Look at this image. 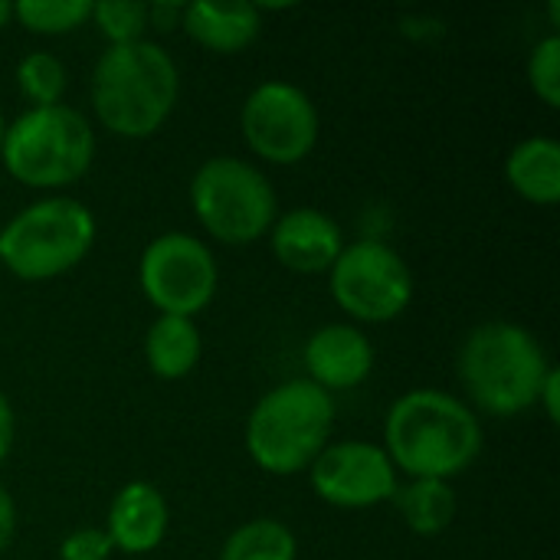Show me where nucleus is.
<instances>
[{
	"mask_svg": "<svg viewBox=\"0 0 560 560\" xmlns=\"http://www.w3.org/2000/svg\"><path fill=\"white\" fill-rule=\"evenodd\" d=\"M482 443L476 410L436 387L404 394L384 420V453L407 479L450 482L479 459Z\"/></svg>",
	"mask_w": 560,
	"mask_h": 560,
	"instance_id": "f257e3e1",
	"label": "nucleus"
},
{
	"mask_svg": "<svg viewBox=\"0 0 560 560\" xmlns=\"http://www.w3.org/2000/svg\"><path fill=\"white\" fill-rule=\"evenodd\" d=\"M177 95V62L151 39L108 46L92 69L95 118L118 138H151L171 118Z\"/></svg>",
	"mask_w": 560,
	"mask_h": 560,
	"instance_id": "f03ea898",
	"label": "nucleus"
},
{
	"mask_svg": "<svg viewBox=\"0 0 560 560\" xmlns=\"http://www.w3.org/2000/svg\"><path fill=\"white\" fill-rule=\"evenodd\" d=\"M548 371L541 341L515 322H486L459 348V381L489 417H518L535 407Z\"/></svg>",
	"mask_w": 560,
	"mask_h": 560,
	"instance_id": "7ed1b4c3",
	"label": "nucleus"
},
{
	"mask_svg": "<svg viewBox=\"0 0 560 560\" xmlns=\"http://www.w3.org/2000/svg\"><path fill=\"white\" fill-rule=\"evenodd\" d=\"M335 397L305 377L285 381L259 397L246 420V453L272 476H295L328 446Z\"/></svg>",
	"mask_w": 560,
	"mask_h": 560,
	"instance_id": "20e7f679",
	"label": "nucleus"
},
{
	"mask_svg": "<svg viewBox=\"0 0 560 560\" xmlns=\"http://www.w3.org/2000/svg\"><path fill=\"white\" fill-rule=\"evenodd\" d=\"M95 158L89 118L69 105L30 108L3 131L0 161L13 180L33 190L69 187L85 177Z\"/></svg>",
	"mask_w": 560,
	"mask_h": 560,
	"instance_id": "39448f33",
	"label": "nucleus"
},
{
	"mask_svg": "<svg viewBox=\"0 0 560 560\" xmlns=\"http://www.w3.org/2000/svg\"><path fill=\"white\" fill-rule=\"evenodd\" d=\"M95 243V217L72 197H43L0 230V262L26 282L75 269Z\"/></svg>",
	"mask_w": 560,
	"mask_h": 560,
	"instance_id": "423d86ee",
	"label": "nucleus"
},
{
	"mask_svg": "<svg viewBox=\"0 0 560 560\" xmlns=\"http://www.w3.org/2000/svg\"><path fill=\"white\" fill-rule=\"evenodd\" d=\"M190 207L200 226L226 246L262 240L279 217L269 177L256 164L230 154L210 158L197 167L190 180Z\"/></svg>",
	"mask_w": 560,
	"mask_h": 560,
	"instance_id": "0eeeda50",
	"label": "nucleus"
},
{
	"mask_svg": "<svg viewBox=\"0 0 560 560\" xmlns=\"http://www.w3.org/2000/svg\"><path fill=\"white\" fill-rule=\"evenodd\" d=\"M328 285L345 315L368 325L394 322L413 299V276L404 256L384 240H358L328 269Z\"/></svg>",
	"mask_w": 560,
	"mask_h": 560,
	"instance_id": "6e6552de",
	"label": "nucleus"
},
{
	"mask_svg": "<svg viewBox=\"0 0 560 560\" xmlns=\"http://www.w3.org/2000/svg\"><path fill=\"white\" fill-rule=\"evenodd\" d=\"M138 282L144 299L161 315L194 318L203 312L220 285V269L210 246L190 233L154 236L138 262Z\"/></svg>",
	"mask_w": 560,
	"mask_h": 560,
	"instance_id": "1a4fd4ad",
	"label": "nucleus"
},
{
	"mask_svg": "<svg viewBox=\"0 0 560 560\" xmlns=\"http://www.w3.org/2000/svg\"><path fill=\"white\" fill-rule=\"evenodd\" d=\"M240 128L256 158L289 167L312 154L322 121L315 102L299 85L269 79L246 95Z\"/></svg>",
	"mask_w": 560,
	"mask_h": 560,
	"instance_id": "9d476101",
	"label": "nucleus"
},
{
	"mask_svg": "<svg viewBox=\"0 0 560 560\" xmlns=\"http://www.w3.org/2000/svg\"><path fill=\"white\" fill-rule=\"evenodd\" d=\"M312 492L335 509L361 512L390 502L397 492V469L384 446L368 440H345L325 446L308 466Z\"/></svg>",
	"mask_w": 560,
	"mask_h": 560,
	"instance_id": "9b49d317",
	"label": "nucleus"
},
{
	"mask_svg": "<svg viewBox=\"0 0 560 560\" xmlns=\"http://www.w3.org/2000/svg\"><path fill=\"white\" fill-rule=\"evenodd\" d=\"M269 233H272L269 243L276 259L299 276L328 272L345 249L341 226L315 207H295L276 217Z\"/></svg>",
	"mask_w": 560,
	"mask_h": 560,
	"instance_id": "f8f14e48",
	"label": "nucleus"
},
{
	"mask_svg": "<svg viewBox=\"0 0 560 560\" xmlns=\"http://www.w3.org/2000/svg\"><path fill=\"white\" fill-rule=\"evenodd\" d=\"M305 371L322 390H351L364 384L374 371V345L354 325H325L305 341Z\"/></svg>",
	"mask_w": 560,
	"mask_h": 560,
	"instance_id": "ddd939ff",
	"label": "nucleus"
},
{
	"mask_svg": "<svg viewBox=\"0 0 560 560\" xmlns=\"http://www.w3.org/2000/svg\"><path fill=\"white\" fill-rule=\"evenodd\" d=\"M171 512L161 489L151 482H128L108 505L105 535L121 555H148L167 538Z\"/></svg>",
	"mask_w": 560,
	"mask_h": 560,
	"instance_id": "4468645a",
	"label": "nucleus"
},
{
	"mask_svg": "<svg viewBox=\"0 0 560 560\" xmlns=\"http://www.w3.org/2000/svg\"><path fill=\"white\" fill-rule=\"evenodd\" d=\"M180 26L194 43L213 52H240L262 30V10L256 3H184Z\"/></svg>",
	"mask_w": 560,
	"mask_h": 560,
	"instance_id": "2eb2a0df",
	"label": "nucleus"
},
{
	"mask_svg": "<svg viewBox=\"0 0 560 560\" xmlns=\"http://www.w3.org/2000/svg\"><path fill=\"white\" fill-rule=\"evenodd\" d=\"M509 187L538 207H551L560 200V144L548 135H535L518 141L505 158Z\"/></svg>",
	"mask_w": 560,
	"mask_h": 560,
	"instance_id": "dca6fc26",
	"label": "nucleus"
},
{
	"mask_svg": "<svg viewBox=\"0 0 560 560\" xmlns=\"http://www.w3.org/2000/svg\"><path fill=\"white\" fill-rule=\"evenodd\" d=\"M144 361L161 381L187 377L200 361V328L194 318L158 315L144 335Z\"/></svg>",
	"mask_w": 560,
	"mask_h": 560,
	"instance_id": "f3484780",
	"label": "nucleus"
},
{
	"mask_svg": "<svg viewBox=\"0 0 560 560\" xmlns=\"http://www.w3.org/2000/svg\"><path fill=\"white\" fill-rule=\"evenodd\" d=\"M394 502L404 525L420 538L443 535L456 518V492L440 479H407V486H397Z\"/></svg>",
	"mask_w": 560,
	"mask_h": 560,
	"instance_id": "a211bd4d",
	"label": "nucleus"
},
{
	"mask_svg": "<svg viewBox=\"0 0 560 560\" xmlns=\"http://www.w3.org/2000/svg\"><path fill=\"white\" fill-rule=\"evenodd\" d=\"M220 560H299V541L289 525L253 518L226 538Z\"/></svg>",
	"mask_w": 560,
	"mask_h": 560,
	"instance_id": "6ab92c4d",
	"label": "nucleus"
},
{
	"mask_svg": "<svg viewBox=\"0 0 560 560\" xmlns=\"http://www.w3.org/2000/svg\"><path fill=\"white\" fill-rule=\"evenodd\" d=\"M66 82V66L52 52H26L16 66V85L33 108L59 105Z\"/></svg>",
	"mask_w": 560,
	"mask_h": 560,
	"instance_id": "aec40b11",
	"label": "nucleus"
},
{
	"mask_svg": "<svg viewBox=\"0 0 560 560\" xmlns=\"http://www.w3.org/2000/svg\"><path fill=\"white\" fill-rule=\"evenodd\" d=\"M13 16L30 33H72L92 16L89 0H20L13 3Z\"/></svg>",
	"mask_w": 560,
	"mask_h": 560,
	"instance_id": "412c9836",
	"label": "nucleus"
},
{
	"mask_svg": "<svg viewBox=\"0 0 560 560\" xmlns=\"http://www.w3.org/2000/svg\"><path fill=\"white\" fill-rule=\"evenodd\" d=\"M98 33L108 39V46H125V43H138L144 39L148 30V3L138 0H102L92 3V16H89Z\"/></svg>",
	"mask_w": 560,
	"mask_h": 560,
	"instance_id": "4be33fe9",
	"label": "nucleus"
},
{
	"mask_svg": "<svg viewBox=\"0 0 560 560\" xmlns=\"http://www.w3.org/2000/svg\"><path fill=\"white\" fill-rule=\"evenodd\" d=\"M528 82L535 89V95L548 105H560V36L551 33L541 43H535L532 56H528Z\"/></svg>",
	"mask_w": 560,
	"mask_h": 560,
	"instance_id": "5701e85b",
	"label": "nucleus"
},
{
	"mask_svg": "<svg viewBox=\"0 0 560 560\" xmlns=\"http://www.w3.org/2000/svg\"><path fill=\"white\" fill-rule=\"evenodd\" d=\"M112 541L102 528H79L62 538L59 560H108L112 558Z\"/></svg>",
	"mask_w": 560,
	"mask_h": 560,
	"instance_id": "b1692460",
	"label": "nucleus"
},
{
	"mask_svg": "<svg viewBox=\"0 0 560 560\" xmlns=\"http://www.w3.org/2000/svg\"><path fill=\"white\" fill-rule=\"evenodd\" d=\"M180 16H184V3H177V0L148 3V26H154V30H174V26H180Z\"/></svg>",
	"mask_w": 560,
	"mask_h": 560,
	"instance_id": "393cba45",
	"label": "nucleus"
},
{
	"mask_svg": "<svg viewBox=\"0 0 560 560\" xmlns=\"http://www.w3.org/2000/svg\"><path fill=\"white\" fill-rule=\"evenodd\" d=\"M538 404L545 407L548 420H551V423H558V417H560V374L555 371V368L548 371V377H545V384H541V390H538Z\"/></svg>",
	"mask_w": 560,
	"mask_h": 560,
	"instance_id": "a878e982",
	"label": "nucleus"
},
{
	"mask_svg": "<svg viewBox=\"0 0 560 560\" xmlns=\"http://www.w3.org/2000/svg\"><path fill=\"white\" fill-rule=\"evenodd\" d=\"M13 532H16V505H13L10 492L0 486V555L10 548V541H13Z\"/></svg>",
	"mask_w": 560,
	"mask_h": 560,
	"instance_id": "bb28decb",
	"label": "nucleus"
},
{
	"mask_svg": "<svg viewBox=\"0 0 560 560\" xmlns=\"http://www.w3.org/2000/svg\"><path fill=\"white\" fill-rule=\"evenodd\" d=\"M13 436H16V420H13V407L7 400V394L0 390V463L10 456L13 450Z\"/></svg>",
	"mask_w": 560,
	"mask_h": 560,
	"instance_id": "cd10ccee",
	"label": "nucleus"
},
{
	"mask_svg": "<svg viewBox=\"0 0 560 560\" xmlns=\"http://www.w3.org/2000/svg\"><path fill=\"white\" fill-rule=\"evenodd\" d=\"M10 16H13V7L10 3H0V26H7Z\"/></svg>",
	"mask_w": 560,
	"mask_h": 560,
	"instance_id": "c85d7f7f",
	"label": "nucleus"
},
{
	"mask_svg": "<svg viewBox=\"0 0 560 560\" xmlns=\"http://www.w3.org/2000/svg\"><path fill=\"white\" fill-rule=\"evenodd\" d=\"M3 131H7V121H3V112H0V148H3Z\"/></svg>",
	"mask_w": 560,
	"mask_h": 560,
	"instance_id": "c756f323",
	"label": "nucleus"
}]
</instances>
